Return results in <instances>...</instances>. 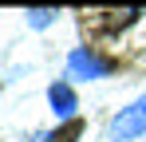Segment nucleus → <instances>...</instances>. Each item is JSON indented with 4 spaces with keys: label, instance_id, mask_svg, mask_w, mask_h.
Returning a JSON list of instances; mask_svg holds the SVG:
<instances>
[{
    "label": "nucleus",
    "instance_id": "obj_1",
    "mask_svg": "<svg viewBox=\"0 0 146 142\" xmlns=\"http://www.w3.org/2000/svg\"><path fill=\"white\" fill-rule=\"evenodd\" d=\"M138 134H146V95L134 99L126 111H119L115 122H111V138L115 142H130V138H138Z\"/></svg>",
    "mask_w": 146,
    "mask_h": 142
},
{
    "label": "nucleus",
    "instance_id": "obj_2",
    "mask_svg": "<svg viewBox=\"0 0 146 142\" xmlns=\"http://www.w3.org/2000/svg\"><path fill=\"white\" fill-rule=\"evenodd\" d=\"M67 71H71V79H103V75L111 71V63L99 59L91 47H75L71 59H67Z\"/></svg>",
    "mask_w": 146,
    "mask_h": 142
},
{
    "label": "nucleus",
    "instance_id": "obj_3",
    "mask_svg": "<svg viewBox=\"0 0 146 142\" xmlns=\"http://www.w3.org/2000/svg\"><path fill=\"white\" fill-rule=\"evenodd\" d=\"M48 103L55 107V115H59V118L71 122V115H75V91L67 87V83H51V87H48Z\"/></svg>",
    "mask_w": 146,
    "mask_h": 142
},
{
    "label": "nucleus",
    "instance_id": "obj_4",
    "mask_svg": "<svg viewBox=\"0 0 146 142\" xmlns=\"http://www.w3.org/2000/svg\"><path fill=\"white\" fill-rule=\"evenodd\" d=\"M83 134V118H71V122H63L55 134H48V142H79Z\"/></svg>",
    "mask_w": 146,
    "mask_h": 142
},
{
    "label": "nucleus",
    "instance_id": "obj_5",
    "mask_svg": "<svg viewBox=\"0 0 146 142\" xmlns=\"http://www.w3.org/2000/svg\"><path fill=\"white\" fill-rule=\"evenodd\" d=\"M51 20H55L51 8H32V12H28V24H32V28H48Z\"/></svg>",
    "mask_w": 146,
    "mask_h": 142
}]
</instances>
